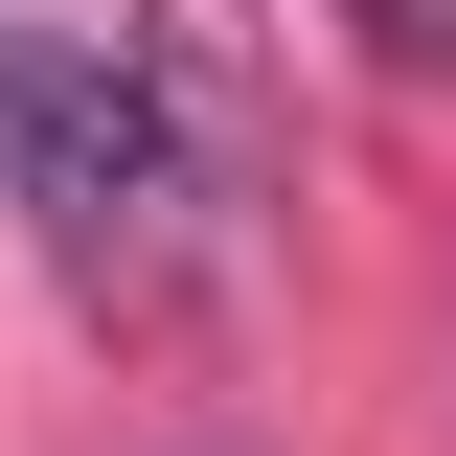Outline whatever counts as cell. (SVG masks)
<instances>
[{"label":"cell","instance_id":"obj_1","mask_svg":"<svg viewBox=\"0 0 456 456\" xmlns=\"http://www.w3.org/2000/svg\"><path fill=\"white\" fill-rule=\"evenodd\" d=\"M0 206L69 274H183L228 206V114L160 23H23L0 0Z\"/></svg>","mask_w":456,"mask_h":456},{"label":"cell","instance_id":"obj_2","mask_svg":"<svg viewBox=\"0 0 456 456\" xmlns=\"http://www.w3.org/2000/svg\"><path fill=\"white\" fill-rule=\"evenodd\" d=\"M411 23H434V46H456V0H411Z\"/></svg>","mask_w":456,"mask_h":456}]
</instances>
